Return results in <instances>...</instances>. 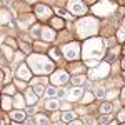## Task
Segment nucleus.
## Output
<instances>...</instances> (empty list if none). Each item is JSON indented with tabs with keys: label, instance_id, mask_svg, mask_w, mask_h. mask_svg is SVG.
Here are the masks:
<instances>
[{
	"label": "nucleus",
	"instance_id": "1",
	"mask_svg": "<svg viewBox=\"0 0 125 125\" xmlns=\"http://www.w3.org/2000/svg\"><path fill=\"white\" fill-rule=\"evenodd\" d=\"M68 10H70L72 13H75V15H83L87 12V7L80 0H70V2H68Z\"/></svg>",
	"mask_w": 125,
	"mask_h": 125
},
{
	"label": "nucleus",
	"instance_id": "2",
	"mask_svg": "<svg viewBox=\"0 0 125 125\" xmlns=\"http://www.w3.org/2000/svg\"><path fill=\"white\" fill-rule=\"evenodd\" d=\"M63 53H65V57L68 58V60H73V58H77L80 53H78V50H80V47H78L77 43H68V45H65L63 47Z\"/></svg>",
	"mask_w": 125,
	"mask_h": 125
},
{
	"label": "nucleus",
	"instance_id": "3",
	"mask_svg": "<svg viewBox=\"0 0 125 125\" xmlns=\"http://www.w3.org/2000/svg\"><path fill=\"white\" fill-rule=\"evenodd\" d=\"M67 80H68V73H67V72H63V70L55 72V73L52 75V82H53L55 85H62V83H65Z\"/></svg>",
	"mask_w": 125,
	"mask_h": 125
},
{
	"label": "nucleus",
	"instance_id": "4",
	"mask_svg": "<svg viewBox=\"0 0 125 125\" xmlns=\"http://www.w3.org/2000/svg\"><path fill=\"white\" fill-rule=\"evenodd\" d=\"M35 12H37V15H39L42 20L47 19L48 15H50V9L45 7V5H37V7H35Z\"/></svg>",
	"mask_w": 125,
	"mask_h": 125
},
{
	"label": "nucleus",
	"instance_id": "5",
	"mask_svg": "<svg viewBox=\"0 0 125 125\" xmlns=\"http://www.w3.org/2000/svg\"><path fill=\"white\" fill-rule=\"evenodd\" d=\"M19 77L23 78V80H29L30 78V70L27 68V65H22V67L19 68Z\"/></svg>",
	"mask_w": 125,
	"mask_h": 125
},
{
	"label": "nucleus",
	"instance_id": "6",
	"mask_svg": "<svg viewBox=\"0 0 125 125\" xmlns=\"http://www.w3.org/2000/svg\"><path fill=\"white\" fill-rule=\"evenodd\" d=\"M40 32H42V35H43V40H52L55 37V32H52V30H48V29H42Z\"/></svg>",
	"mask_w": 125,
	"mask_h": 125
},
{
	"label": "nucleus",
	"instance_id": "7",
	"mask_svg": "<svg viewBox=\"0 0 125 125\" xmlns=\"http://www.w3.org/2000/svg\"><path fill=\"white\" fill-rule=\"evenodd\" d=\"M45 107H47L48 110H57V108H58V102L55 100V98H53V100L50 98V100H47V104H45Z\"/></svg>",
	"mask_w": 125,
	"mask_h": 125
},
{
	"label": "nucleus",
	"instance_id": "8",
	"mask_svg": "<svg viewBox=\"0 0 125 125\" xmlns=\"http://www.w3.org/2000/svg\"><path fill=\"white\" fill-rule=\"evenodd\" d=\"M52 27L57 29V30H60L62 27H63V22H62L60 19H52Z\"/></svg>",
	"mask_w": 125,
	"mask_h": 125
},
{
	"label": "nucleus",
	"instance_id": "9",
	"mask_svg": "<svg viewBox=\"0 0 125 125\" xmlns=\"http://www.w3.org/2000/svg\"><path fill=\"white\" fill-rule=\"evenodd\" d=\"M12 118H13L15 122H22V120L25 118V115H23V112H13V114H12Z\"/></svg>",
	"mask_w": 125,
	"mask_h": 125
},
{
	"label": "nucleus",
	"instance_id": "10",
	"mask_svg": "<svg viewBox=\"0 0 125 125\" xmlns=\"http://www.w3.org/2000/svg\"><path fill=\"white\" fill-rule=\"evenodd\" d=\"M82 95V90H78V88H75V90H72V94H70V100H75V98H78V97Z\"/></svg>",
	"mask_w": 125,
	"mask_h": 125
},
{
	"label": "nucleus",
	"instance_id": "11",
	"mask_svg": "<svg viewBox=\"0 0 125 125\" xmlns=\"http://www.w3.org/2000/svg\"><path fill=\"white\" fill-rule=\"evenodd\" d=\"M73 112H65L63 115H62V118H63V122H72V118H73Z\"/></svg>",
	"mask_w": 125,
	"mask_h": 125
},
{
	"label": "nucleus",
	"instance_id": "12",
	"mask_svg": "<svg viewBox=\"0 0 125 125\" xmlns=\"http://www.w3.org/2000/svg\"><path fill=\"white\" fill-rule=\"evenodd\" d=\"M118 40H120V42L125 40V22H124V25L120 27V30H118Z\"/></svg>",
	"mask_w": 125,
	"mask_h": 125
},
{
	"label": "nucleus",
	"instance_id": "13",
	"mask_svg": "<svg viewBox=\"0 0 125 125\" xmlns=\"http://www.w3.org/2000/svg\"><path fill=\"white\" fill-rule=\"evenodd\" d=\"M112 108H114L112 104H104V105H102V112H104V114H110Z\"/></svg>",
	"mask_w": 125,
	"mask_h": 125
},
{
	"label": "nucleus",
	"instance_id": "14",
	"mask_svg": "<svg viewBox=\"0 0 125 125\" xmlns=\"http://www.w3.org/2000/svg\"><path fill=\"white\" fill-rule=\"evenodd\" d=\"M50 55H52L53 58H58V57H60V53H58L57 48H52V50H50Z\"/></svg>",
	"mask_w": 125,
	"mask_h": 125
},
{
	"label": "nucleus",
	"instance_id": "15",
	"mask_svg": "<svg viewBox=\"0 0 125 125\" xmlns=\"http://www.w3.org/2000/svg\"><path fill=\"white\" fill-rule=\"evenodd\" d=\"M37 122H42V124H47V117L45 115H37Z\"/></svg>",
	"mask_w": 125,
	"mask_h": 125
},
{
	"label": "nucleus",
	"instance_id": "16",
	"mask_svg": "<svg viewBox=\"0 0 125 125\" xmlns=\"http://www.w3.org/2000/svg\"><path fill=\"white\" fill-rule=\"evenodd\" d=\"M55 92H57V90H55L53 87H50V88H47V95H48V97H53V95H55Z\"/></svg>",
	"mask_w": 125,
	"mask_h": 125
},
{
	"label": "nucleus",
	"instance_id": "17",
	"mask_svg": "<svg viewBox=\"0 0 125 125\" xmlns=\"http://www.w3.org/2000/svg\"><path fill=\"white\" fill-rule=\"evenodd\" d=\"M97 97L104 98V97H105V90H104V88H98V90H97Z\"/></svg>",
	"mask_w": 125,
	"mask_h": 125
},
{
	"label": "nucleus",
	"instance_id": "18",
	"mask_svg": "<svg viewBox=\"0 0 125 125\" xmlns=\"http://www.w3.org/2000/svg\"><path fill=\"white\" fill-rule=\"evenodd\" d=\"M73 82H75V83H77V85H78V83H80V85H82V83H83V82H85V78H83V77H75V80H73Z\"/></svg>",
	"mask_w": 125,
	"mask_h": 125
},
{
	"label": "nucleus",
	"instance_id": "19",
	"mask_svg": "<svg viewBox=\"0 0 125 125\" xmlns=\"http://www.w3.org/2000/svg\"><path fill=\"white\" fill-rule=\"evenodd\" d=\"M35 94H37V95H42V94H43V87H35Z\"/></svg>",
	"mask_w": 125,
	"mask_h": 125
},
{
	"label": "nucleus",
	"instance_id": "20",
	"mask_svg": "<svg viewBox=\"0 0 125 125\" xmlns=\"http://www.w3.org/2000/svg\"><path fill=\"white\" fill-rule=\"evenodd\" d=\"M120 120H122V122H125V110H122V112L118 114V122H120Z\"/></svg>",
	"mask_w": 125,
	"mask_h": 125
},
{
	"label": "nucleus",
	"instance_id": "21",
	"mask_svg": "<svg viewBox=\"0 0 125 125\" xmlns=\"http://www.w3.org/2000/svg\"><path fill=\"white\" fill-rule=\"evenodd\" d=\"M108 118H110V117H102V120H100V124H105V122H108Z\"/></svg>",
	"mask_w": 125,
	"mask_h": 125
},
{
	"label": "nucleus",
	"instance_id": "22",
	"mask_svg": "<svg viewBox=\"0 0 125 125\" xmlns=\"http://www.w3.org/2000/svg\"><path fill=\"white\" fill-rule=\"evenodd\" d=\"M122 67L125 68V58H124V60H122Z\"/></svg>",
	"mask_w": 125,
	"mask_h": 125
},
{
	"label": "nucleus",
	"instance_id": "23",
	"mask_svg": "<svg viewBox=\"0 0 125 125\" xmlns=\"http://www.w3.org/2000/svg\"><path fill=\"white\" fill-rule=\"evenodd\" d=\"M122 97H124V98H125V88H124V92H122Z\"/></svg>",
	"mask_w": 125,
	"mask_h": 125
}]
</instances>
